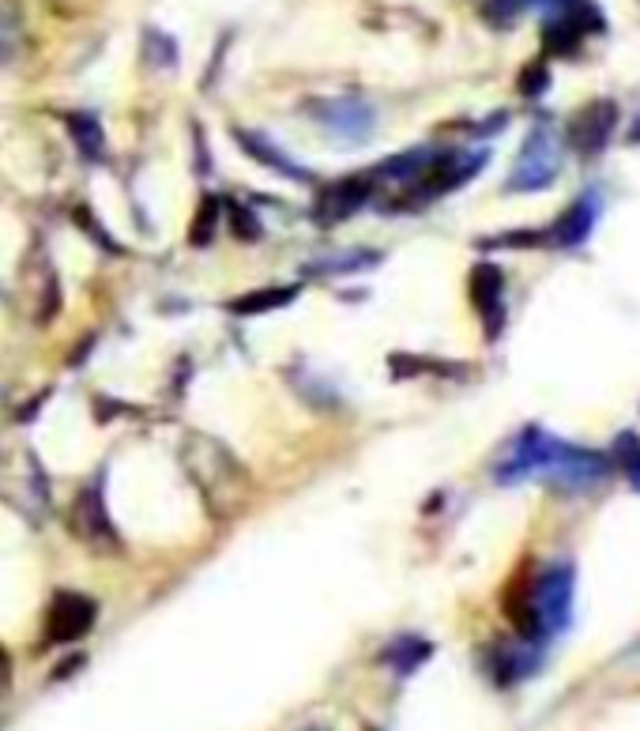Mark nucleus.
Masks as SVG:
<instances>
[{
  "label": "nucleus",
  "instance_id": "17",
  "mask_svg": "<svg viewBox=\"0 0 640 731\" xmlns=\"http://www.w3.org/2000/svg\"><path fill=\"white\" fill-rule=\"evenodd\" d=\"M618 464L626 472V479L633 483V490H640V438L637 433H621L618 438Z\"/></svg>",
  "mask_w": 640,
  "mask_h": 731
},
{
  "label": "nucleus",
  "instance_id": "4",
  "mask_svg": "<svg viewBox=\"0 0 640 731\" xmlns=\"http://www.w3.org/2000/svg\"><path fill=\"white\" fill-rule=\"evenodd\" d=\"M317 125L324 132H331L336 140H347V143H365L377 129V121H373V106L365 98H354V95H344V98H328V102H317Z\"/></svg>",
  "mask_w": 640,
  "mask_h": 731
},
{
  "label": "nucleus",
  "instance_id": "18",
  "mask_svg": "<svg viewBox=\"0 0 640 731\" xmlns=\"http://www.w3.org/2000/svg\"><path fill=\"white\" fill-rule=\"evenodd\" d=\"M479 4H482L486 20H493V23H501V27H505V23L516 20L520 12H527V8H532V0H479Z\"/></svg>",
  "mask_w": 640,
  "mask_h": 731
},
{
  "label": "nucleus",
  "instance_id": "1",
  "mask_svg": "<svg viewBox=\"0 0 640 731\" xmlns=\"http://www.w3.org/2000/svg\"><path fill=\"white\" fill-rule=\"evenodd\" d=\"M610 456L595 449L561 441L543 427H524L516 441L498 461V483H524V479H550L554 487L566 490H592L607 483Z\"/></svg>",
  "mask_w": 640,
  "mask_h": 731
},
{
  "label": "nucleus",
  "instance_id": "3",
  "mask_svg": "<svg viewBox=\"0 0 640 731\" xmlns=\"http://www.w3.org/2000/svg\"><path fill=\"white\" fill-rule=\"evenodd\" d=\"M558 170H561V140L550 125L539 121L532 132H527L524 148H520V159L509 174V193L550 189L554 177H558Z\"/></svg>",
  "mask_w": 640,
  "mask_h": 731
},
{
  "label": "nucleus",
  "instance_id": "13",
  "mask_svg": "<svg viewBox=\"0 0 640 731\" xmlns=\"http://www.w3.org/2000/svg\"><path fill=\"white\" fill-rule=\"evenodd\" d=\"M65 125H68V132H72L75 148L83 151V159H102V151H106V136H102V125L95 121V117L68 114Z\"/></svg>",
  "mask_w": 640,
  "mask_h": 731
},
{
  "label": "nucleus",
  "instance_id": "6",
  "mask_svg": "<svg viewBox=\"0 0 640 731\" xmlns=\"http://www.w3.org/2000/svg\"><path fill=\"white\" fill-rule=\"evenodd\" d=\"M373 193H377V174H354V177H344V182H336L331 189L321 193L317 200V223H344V219H351L354 211H362L365 204L373 200Z\"/></svg>",
  "mask_w": 640,
  "mask_h": 731
},
{
  "label": "nucleus",
  "instance_id": "16",
  "mask_svg": "<svg viewBox=\"0 0 640 731\" xmlns=\"http://www.w3.org/2000/svg\"><path fill=\"white\" fill-rule=\"evenodd\" d=\"M223 204H219L216 197H203L200 208H196V219L189 227V242L196 245V250H203V245L216 242V231H219V216H223Z\"/></svg>",
  "mask_w": 640,
  "mask_h": 731
},
{
  "label": "nucleus",
  "instance_id": "14",
  "mask_svg": "<svg viewBox=\"0 0 640 731\" xmlns=\"http://www.w3.org/2000/svg\"><path fill=\"white\" fill-rule=\"evenodd\" d=\"M430 641H422V637H415V634H407V637H399L396 645L388 649V664L399 671V675H411V671L418 668V664H426L430 660Z\"/></svg>",
  "mask_w": 640,
  "mask_h": 731
},
{
  "label": "nucleus",
  "instance_id": "2",
  "mask_svg": "<svg viewBox=\"0 0 640 731\" xmlns=\"http://www.w3.org/2000/svg\"><path fill=\"white\" fill-rule=\"evenodd\" d=\"M505 615L527 645H543L573 618V566L550 562L512 581Z\"/></svg>",
  "mask_w": 640,
  "mask_h": 731
},
{
  "label": "nucleus",
  "instance_id": "15",
  "mask_svg": "<svg viewBox=\"0 0 640 731\" xmlns=\"http://www.w3.org/2000/svg\"><path fill=\"white\" fill-rule=\"evenodd\" d=\"M377 253H365V250H354V253H339V257H328V260H317V265H310L313 276H351V271H365L370 265H377Z\"/></svg>",
  "mask_w": 640,
  "mask_h": 731
},
{
  "label": "nucleus",
  "instance_id": "11",
  "mask_svg": "<svg viewBox=\"0 0 640 731\" xmlns=\"http://www.w3.org/2000/svg\"><path fill=\"white\" fill-rule=\"evenodd\" d=\"M72 529L80 532V539L91 543V547H95V543H98V547H114V543H117V532H114V524H109L106 506H102L98 490H83V495L75 498Z\"/></svg>",
  "mask_w": 640,
  "mask_h": 731
},
{
  "label": "nucleus",
  "instance_id": "5",
  "mask_svg": "<svg viewBox=\"0 0 640 731\" xmlns=\"http://www.w3.org/2000/svg\"><path fill=\"white\" fill-rule=\"evenodd\" d=\"M618 132V106L607 98L587 102L584 109H577V117L569 121V143L580 151V155H600L610 143V136Z\"/></svg>",
  "mask_w": 640,
  "mask_h": 731
},
{
  "label": "nucleus",
  "instance_id": "12",
  "mask_svg": "<svg viewBox=\"0 0 640 731\" xmlns=\"http://www.w3.org/2000/svg\"><path fill=\"white\" fill-rule=\"evenodd\" d=\"M294 299H298V287H268V291H253V294L234 299L230 302V313H245V317H253V313L279 310V305H287Z\"/></svg>",
  "mask_w": 640,
  "mask_h": 731
},
{
  "label": "nucleus",
  "instance_id": "9",
  "mask_svg": "<svg viewBox=\"0 0 640 731\" xmlns=\"http://www.w3.org/2000/svg\"><path fill=\"white\" fill-rule=\"evenodd\" d=\"M98 607L88 596H75V592H65V596L54 600L46 615V634L49 641H75L95 626Z\"/></svg>",
  "mask_w": 640,
  "mask_h": 731
},
{
  "label": "nucleus",
  "instance_id": "10",
  "mask_svg": "<svg viewBox=\"0 0 640 731\" xmlns=\"http://www.w3.org/2000/svg\"><path fill=\"white\" fill-rule=\"evenodd\" d=\"M234 140H237V148L245 151L249 159H256L260 166H268V170H276L279 177H290V182H310V170L305 166H298L294 159L287 155L279 143H271L268 136H260V132H253V129H234Z\"/></svg>",
  "mask_w": 640,
  "mask_h": 731
},
{
  "label": "nucleus",
  "instance_id": "7",
  "mask_svg": "<svg viewBox=\"0 0 640 731\" xmlns=\"http://www.w3.org/2000/svg\"><path fill=\"white\" fill-rule=\"evenodd\" d=\"M603 197L600 193H580V197L561 211V219L550 227V231H539L546 245H558V250H577L592 237L595 223H600Z\"/></svg>",
  "mask_w": 640,
  "mask_h": 731
},
{
  "label": "nucleus",
  "instance_id": "19",
  "mask_svg": "<svg viewBox=\"0 0 640 731\" xmlns=\"http://www.w3.org/2000/svg\"><path fill=\"white\" fill-rule=\"evenodd\" d=\"M234 211V234L245 237V242H253V237H260V223H256V216L249 208H230Z\"/></svg>",
  "mask_w": 640,
  "mask_h": 731
},
{
  "label": "nucleus",
  "instance_id": "20",
  "mask_svg": "<svg viewBox=\"0 0 640 731\" xmlns=\"http://www.w3.org/2000/svg\"><path fill=\"white\" fill-rule=\"evenodd\" d=\"M546 83H550V76H546L543 65H535V72L527 68V72H524V95H543L539 88H546Z\"/></svg>",
  "mask_w": 640,
  "mask_h": 731
},
{
  "label": "nucleus",
  "instance_id": "21",
  "mask_svg": "<svg viewBox=\"0 0 640 731\" xmlns=\"http://www.w3.org/2000/svg\"><path fill=\"white\" fill-rule=\"evenodd\" d=\"M626 140H629V143H640V117H637V125H633V129H629Z\"/></svg>",
  "mask_w": 640,
  "mask_h": 731
},
{
  "label": "nucleus",
  "instance_id": "8",
  "mask_svg": "<svg viewBox=\"0 0 640 731\" xmlns=\"http://www.w3.org/2000/svg\"><path fill=\"white\" fill-rule=\"evenodd\" d=\"M472 302L482 317L486 336L498 339L505 328V276L498 265H479L472 271Z\"/></svg>",
  "mask_w": 640,
  "mask_h": 731
}]
</instances>
